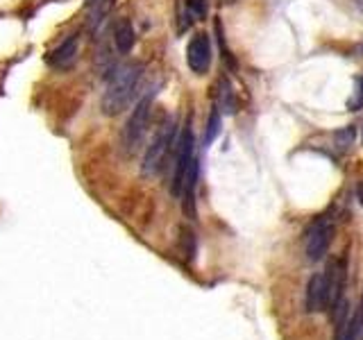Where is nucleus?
I'll return each instance as SVG.
<instances>
[{"instance_id":"dca6fc26","label":"nucleus","mask_w":363,"mask_h":340,"mask_svg":"<svg viewBox=\"0 0 363 340\" xmlns=\"http://www.w3.org/2000/svg\"><path fill=\"white\" fill-rule=\"evenodd\" d=\"M361 107H363V75H357L354 77V94L348 100V109L350 112H359Z\"/></svg>"},{"instance_id":"1a4fd4ad","label":"nucleus","mask_w":363,"mask_h":340,"mask_svg":"<svg viewBox=\"0 0 363 340\" xmlns=\"http://www.w3.org/2000/svg\"><path fill=\"white\" fill-rule=\"evenodd\" d=\"M75 57H77V36H68L66 41L59 43L57 48L48 54V64L54 68H66L75 61Z\"/></svg>"},{"instance_id":"20e7f679","label":"nucleus","mask_w":363,"mask_h":340,"mask_svg":"<svg viewBox=\"0 0 363 340\" xmlns=\"http://www.w3.org/2000/svg\"><path fill=\"white\" fill-rule=\"evenodd\" d=\"M152 100H154V94L150 91V94H145L139 100V105L134 107L130 121H127L125 130H123V152L125 154H132L136 148H139V143L143 141L145 127H148L150 112H152Z\"/></svg>"},{"instance_id":"f03ea898","label":"nucleus","mask_w":363,"mask_h":340,"mask_svg":"<svg viewBox=\"0 0 363 340\" xmlns=\"http://www.w3.org/2000/svg\"><path fill=\"white\" fill-rule=\"evenodd\" d=\"M175 130H177V123H175V118H170V116L157 127V132H154L148 150H145V157H143L145 175H157L163 168L172 143H175Z\"/></svg>"},{"instance_id":"f257e3e1","label":"nucleus","mask_w":363,"mask_h":340,"mask_svg":"<svg viewBox=\"0 0 363 340\" xmlns=\"http://www.w3.org/2000/svg\"><path fill=\"white\" fill-rule=\"evenodd\" d=\"M141 75H143V64L139 61H127L116 66L109 73L105 94L103 100H100V112L105 116H118L121 112H125L136 94Z\"/></svg>"},{"instance_id":"39448f33","label":"nucleus","mask_w":363,"mask_h":340,"mask_svg":"<svg viewBox=\"0 0 363 340\" xmlns=\"http://www.w3.org/2000/svg\"><path fill=\"white\" fill-rule=\"evenodd\" d=\"M345 283H348V261L345 259H334L327 270L323 272V309L334 313L336 306L343 302V293H345Z\"/></svg>"},{"instance_id":"6ab92c4d","label":"nucleus","mask_w":363,"mask_h":340,"mask_svg":"<svg viewBox=\"0 0 363 340\" xmlns=\"http://www.w3.org/2000/svg\"><path fill=\"white\" fill-rule=\"evenodd\" d=\"M354 3H357V7H359V12L363 14V0H354Z\"/></svg>"},{"instance_id":"f3484780","label":"nucleus","mask_w":363,"mask_h":340,"mask_svg":"<svg viewBox=\"0 0 363 340\" xmlns=\"http://www.w3.org/2000/svg\"><path fill=\"white\" fill-rule=\"evenodd\" d=\"M188 12L193 18H205L207 14V0H188Z\"/></svg>"},{"instance_id":"6e6552de","label":"nucleus","mask_w":363,"mask_h":340,"mask_svg":"<svg viewBox=\"0 0 363 340\" xmlns=\"http://www.w3.org/2000/svg\"><path fill=\"white\" fill-rule=\"evenodd\" d=\"M186 61H188V68L198 73V75L207 73L209 64H212V45H209L207 34H195L193 39H191L186 48Z\"/></svg>"},{"instance_id":"9b49d317","label":"nucleus","mask_w":363,"mask_h":340,"mask_svg":"<svg viewBox=\"0 0 363 340\" xmlns=\"http://www.w3.org/2000/svg\"><path fill=\"white\" fill-rule=\"evenodd\" d=\"M195 186H198V159L193 157L186 172L184 186H182V205H184L186 216H195Z\"/></svg>"},{"instance_id":"aec40b11","label":"nucleus","mask_w":363,"mask_h":340,"mask_svg":"<svg viewBox=\"0 0 363 340\" xmlns=\"http://www.w3.org/2000/svg\"><path fill=\"white\" fill-rule=\"evenodd\" d=\"M361 139H363V132H361Z\"/></svg>"},{"instance_id":"0eeeda50","label":"nucleus","mask_w":363,"mask_h":340,"mask_svg":"<svg viewBox=\"0 0 363 340\" xmlns=\"http://www.w3.org/2000/svg\"><path fill=\"white\" fill-rule=\"evenodd\" d=\"M332 316L336 318L334 340H359L363 336V297L352 313L348 311V302H341Z\"/></svg>"},{"instance_id":"a211bd4d","label":"nucleus","mask_w":363,"mask_h":340,"mask_svg":"<svg viewBox=\"0 0 363 340\" xmlns=\"http://www.w3.org/2000/svg\"><path fill=\"white\" fill-rule=\"evenodd\" d=\"M357 195H359V202L363 205V186H359V189H357Z\"/></svg>"},{"instance_id":"423d86ee","label":"nucleus","mask_w":363,"mask_h":340,"mask_svg":"<svg viewBox=\"0 0 363 340\" xmlns=\"http://www.w3.org/2000/svg\"><path fill=\"white\" fill-rule=\"evenodd\" d=\"M193 134H191L188 127H184L179 134V139L175 141V163H172V177H170V193L175 198L182 195V186H184L186 172L191 161H193Z\"/></svg>"},{"instance_id":"9d476101","label":"nucleus","mask_w":363,"mask_h":340,"mask_svg":"<svg viewBox=\"0 0 363 340\" xmlns=\"http://www.w3.org/2000/svg\"><path fill=\"white\" fill-rule=\"evenodd\" d=\"M323 295H325L323 272H316V274H311V279L306 281V288H304L306 313H318V311H323Z\"/></svg>"},{"instance_id":"7ed1b4c3","label":"nucleus","mask_w":363,"mask_h":340,"mask_svg":"<svg viewBox=\"0 0 363 340\" xmlns=\"http://www.w3.org/2000/svg\"><path fill=\"white\" fill-rule=\"evenodd\" d=\"M336 234V223L332 214L318 216L311 225L306 227L304 234V252L309 261H320L323 256L329 250V245L334 241Z\"/></svg>"},{"instance_id":"f8f14e48","label":"nucleus","mask_w":363,"mask_h":340,"mask_svg":"<svg viewBox=\"0 0 363 340\" xmlns=\"http://www.w3.org/2000/svg\"><path fill=\"white\" fill-rule=\"evenodd\" d=\"M136 41V34H134V27L132 23L127 21V18H123V21H118L114 25V45H116V50L125 54V52H130L132 50V45Z\"/></svg>"},{"instance_id":"4468645a","label":"nucleus","mask_w":363,"mask_h":340,"mask_svg":"<svg viewBox=\"0 0 363 340\" xmlns=\"http://www.w3.org/2000/svg\"><path fill=\"white\" fill-rule=\"evenodd\" d=\"M218 134H221V112H218V107L212 109V114H209V121H207V134H205V145H212Z\"/></svg>"},{"instance_id":"2eb2a0df","label":"nucleus","mask_w":363,"mask_h":340,"mask_svg":"<svg viewBox=\"0 0 363 340\" xmlns=\"http://www.w3.org/2000/svg\"><path fill=\"white\" fill-rule=\"evenodd\" d=\"M354 136H357V130H354L352 125L341 127V130L334 134V143H336V148H339V150H350V145L354 143Z\"/></svg>"},{"instance_id":"ddd939ff","label":"nucleus","mask_w":363,"mask_h":340,"mask_svg":"<svg viewBox=\"0 0 363 340\" xmlns=\"http://www.w3.org/2000/svg\"><path fill=\"white\" fill-rule=\"evenodd\" d=\"M218 112H225V114H234V94H232V87L227 80H221V84H218Z\"/></svg>"}]
</instances>
